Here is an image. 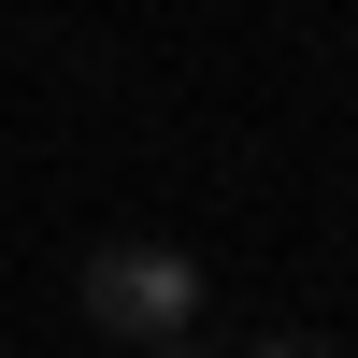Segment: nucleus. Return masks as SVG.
<instances>
[{"mask_svg": "<svg viewBox=\"0 0 358 358\" xmlns=\"http://www.w3.org/2000/svg\"><path fill=\"white\" fill-rule=\"evenodd\" d=\"M72 301H86V330H115V344L158 358V344L201 330V258H187V244H143V229H115V244H86Z\"/></svg>", "mask_w": 358, "mask_h": 358, "instance_id": "nucleus-1", "label": "nucleus"}, {"mask_svg": "<svg viewBox=\"0 0 358 358\" xmlns=\"http://www.w3.org/2000/svg\"><path fill=\"white\" fill-rule=\"evenodd\" d=\"M258 358H330V344H315V330H273V344H258Z\"/></svg>", "mask_w": 358, "mask_h": 358, "instance_id": "nucleus-2", "label": "nucleus"}, {"mask_svg": "<svg viewBox=\"0 0 358 358\" xmlns=\"http://www.w3.org/2000/svg\"><path fill=\"white\" fill-rule=\"evenodd\" d=\"M158 358H201V344H158Z\"/></svg>", "mask_w": 358, "mask_h": 358, "instance_id": "nucleus-3", "label": "nucleus"}]
</instances>
